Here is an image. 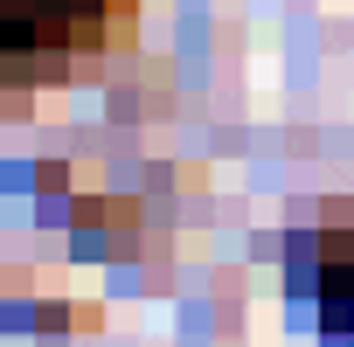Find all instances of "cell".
I'll use <instances>...</instances> for the list:
<instances>
[{
    "mask_svg": "<svg viewBox=\"0 0 354 347\" xmlns=\"http://www.w3.org/2000/svg\"><path fill=\"white\" fill-rule=\"evenodd\" d=\"M139 0H0V91H56L132 42Z\"/></svg>",
    "mask_w": 354,
    "mask_h": 347,
    "instance_id": "6da1fadb",
    "label": "cell"
},
{
    "mask_svg": "<svg viewBox=\"0 0 354 347\" xmlns=\"http://www.w3.org/2000/svg\"><path fill=\"white\" fill-rule=\"evenodd\" d=\"M292 292L313 299L326 347H354V202H333L306 236L292 229Z\"/></svg>",
    "mask_w": 354,
    "mask_h": 347,
    "instance_id": "7a4b0ae2",
    "label": "cell"
}]
</instances>
